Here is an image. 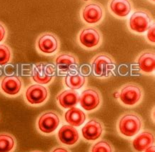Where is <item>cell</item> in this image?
Instances as JSON below:
<instances>
[{
  "mask_svg": "<svg viewBox=\"0 0 155 152\" xmlns=\"http://www.w3.org/2000/svg\"><path fill=\"white\" fill-rule=\"evenodd\" d=\"M87 83V78L80 74H70L64 79V84L69 89H80Z\"/></svg>",
  "mask_w": 155,
  "mask_h": 152,
  "instance_id": "cell-21",
  "label": "cell"
},
{
  "mask_svg": "<svg viewBox=\"0 0 155 152\" xmlns=\"http://www.w3.org/2000/svg\"><path fill=\"white\" fill-rule=\"evenodd\" d=\"M136 64L143 74L151 75L155 70V54L152 49L143 51L136 59Z\"/></svg>",
  "mask_w": 155,
  "mask_h": 152,
  "instance_id": "cell-15",
  "label": "cell"
},
{
  "mask_svg": "<svg viewBox=\"0 0 155 152\" xmlns=\"http://www.w3.org/2000/svg\"><path fill=\"white\" fill-rule=\"evenodd\" d=\"M77 41L85 50H95L102 44L103 37L99 29L94 26L83 27L77 36Z\"/></svg>",
  "mask_w": 155,
  "mask_h": 152,
  "instance_id": "cell-5",
  "label": "cell"
},
{
  "mask_svg": "<svg viewBox=\"0 0 155 152\" xmlns=\"http://www.w3.org/2000/svg\"><path fill=\"white\" fill-rule=\"evenodd\" d=\"M24 96L27 104L32 106H38L46 103L49 97V92L46 86L34 84L27 86Z\"/></svg>",
  "mask_w": 155,
  "mask_h": 152,
  "instance_id": "cell-9",
  "label": "cell"
},
{
  "mask_svg": "<svg viewBox=\"0 0 155 152\" xmlns=\"http://www.w3.org/2000/svg\"><path fill=\"white\" fill-rule=\"evenodd\" d=\"M153 23L154 19L150 11L147 9H139L130 16L127 26L132 33L142 34L148 30Z\"/></svg>",
  "mask_w": 155,
  "mask_h": 152,
  "instance_id": "cell-4",
  "label": "cell"
},
{
  "mask_svg": "<svg viewBox=\"0 0 155 152\" xmlns=\"http://www.w3.org/2000/svg\"><path fill=\"white\" fill-rule=\"evenodd\" d=\"M82 1H84V2H90L91 0H82Z\"/></svg>",
  "mask_w": 155,
  "mask_h": 152,
  "instance_id": "cell-30",
  "label": "cell"
},
{
  "mask_svg": "<svg viewBox=\"0 0 155 152\" xmlns=\"http://www.w3.org/2000/svg\"><path fill=\"white\" fill-rule=\"evenodd\" d=\"M150 1L151 2H152V4H154V2H155V0H150Z\"/></svg>",
  "mask_w": 155,
  "mask_h": 152,
  "instance_id": "cell-29",
  "label": "cell"
},
{
  "mask_svg": "<svg viewBox=\"0 0 155 152\" xmlns=\"http://www.w3.org/2000/svg\"><path fill=\"white\" fill-rule=\"evenodd\" d=\"M56 70L51 64L38 63L33 66L31 77L35 82L41 85H47L53 82Z\"/></svg>",
  "mask_w": 155,
  "mask_h": 152,
  "instance_id": "cell-11",
  "label": "cell"
},
{
  "mask_svg": "<svg viewBox=\"0 0 155 152\" xmlns=\"http://www.w3.org/2000/svg\"><path fill=\"white\" fill-rule=\"evenodd\" d=\"M0 87L3 94L14 97L20 94L23 87V82L19 76H6L2 79Z\"/></svg>",
  "mask_w": 155,
  "mask_h": 152,
  "instance_id": "cell-14",
  "label": "cell"
},
{
  "mask_svg": "<svg viewBox=\"0 0 155 152\" xmlns=\"http://www.w3.org/2000/svg\"><path fill=\"white\" fill-rule=\"evenodd\" d=\"M60 47L59 38L54 34L45 32L39 35L36 41L37 52L44 55H52L59 51Z\"/></svg>",
  "mask_w": 155,
  "mask_h": 152,
  "instance_id": "cell-10",
  "label": "cell"
},
{
  "mask_svg": "<svg viewBox=\"0 0 155 152\" xmlns=\"http://www.w3.org/2000/svg\"><path fill=\"white\" fill-rule=\"evenodd\" d=\"M108 9L111 15L118 19H124L133 10L132 0H109Z\"/></svg>",
  "mask_w": 155,
  "mask_h": 152,
  "instance_id": "cell-16",
  "label": "cell"
},
{
  "mask_svg": "<svg viewBox=\"0 0 155 152\" xmlns=\"http://www.w3.org/2000/svg\"><path fill=\"white\" fill-rule=\"evenodd\" d=\"M91 65L95 77L105 79L110 77L116 69V61L107 53H99L92 59Z\"/></svg>",
  "mask_w": 155,
  "mask_h": 152,
  "instance_id": "cell-3",
  "label": "cell"
},
{
  "mask_svg": "<svg viewBox=\"0 0 155 152\" xmlns=\"http://www.w3.org/2000/svg\"><path fill=\"white\" fill-rule=\"evenodd\" d=\"M87 115L84 111L77 107L69 108L64 114V120L69 125L79 127L84 124Z\"/></svg>",
  "mask_w": 155,
  "mask_h": 152,
  "instance_id": "cell-20",
  "label": "cell"
},
{
  "mask_svg": "<svg viewBox=\"0 0 155 152\" xmlns=\"http://www.w3.org/2000/svg\"><path fill=\"white\" fill-rule=\"evenodd\" d=\"M54 64L59 72L67 73L78 66L79 59L72 53H59L54 58Z\"/></svg>",
  "mask_w": 155,
  "mask_h": 152,
  "instance_id": "cell-17",
  "label": "cell"
},
{
  "mask_svg": "<svg viewBox=\"0 0 155 152\" xmlns=\"http://www.w3.org/2000/svg\"><path fill=\"white\" fill-rule=\"evenodd\" d=\"M154 29H155V27H154V22L152 25H151V27L149 28L148 30L146 31L147 40L149 43H150V44L152 45H154L155 44Z\"/></svg>",
  "mask_w": 155,
  "mask_h": 152,
  "instance_id": "cell-25",
  "label": "cell"
},
{
  "mask_svg": "<svg viewBox=\"0 0 155 152\" xmlns=\"http://www.w3.org/2000/svg\"><path fill=\"white\" fill-rule=\"evenodd\" d=\"M12 59V52L7 44H0V66L7 64Z\"/></svg>",
  "mask_w": 155,
  "mask_h": 152,
  "instance_id": "cell-24",
  "label": "cell"
},
{
  "mask_svg": "<svg viewBox=\"0 0 155 152\" xmlns=\"http://www.w3.org/2000/svg\"><path fill=\"white\" fill-rule=\"evenodd\" d=\"M144 152H155V149H154V146H151L149 148H147L145 151H144Z\"/></svg>",
  "mask_w": 155,
  "mask_h": 152,
  "instance_id": "cell-28",
  "label": "cell"
},
{
  "mask_svg": "<svg viewBox=\"0 0 155 152\" xmlns=\"http://www.w3.org/2000/svg\"><path fill=\"white\" fill-rule=\"evenodd\" d=\"M104 125L103 122L97 118L89 119L81 128L82 138L87 142H94L104 134Z\"/></svg>",
  "mask_w": 155,
  "mask_h": 152,
  "instance_id": "cell-12",
  "label": "cell"
},
{
  "mask_svg": "<svg viewBox=\"0 0 155 152\" xmlns=\"http://www.w3.org/2000/svg\"><path fill=\"white\" fill-rule=\"evenodd\" d=\"M89 152H114V149L109 141L102 139L91 147Z\"/></svg>",
  "mask_w": 155,
  "mask_h": 152,
  "instance_id": "cell-23",
  "label": "cell"
},
{
  "mask_svg": "<svg viewBox=\"0 0 155 152\" xmlns=\"http://www.w3.org/2000/svg\"><path fill=\"white\" fill-rule=\"evenodd\" d=\"M31 152H42V151H33Z\"/></svg>",
  "mask_w": 155,
  "mask_h": 152,
  "instance_id": "cell-31",
  "label": "cell"
},
{
  "mask_svg": "<svg viewBox=\"0 0 155 152\" xmlns=\"http://www.w3.org/2000/svg\"><path fill=\"white\" fill-rule=\"evenodd\" d=\"M79 94L75 90H63L57 96V102L62 109H69L79 103Z\"/></svg>",
  "mask_w": 155,
  "mask_h": 152,
  "instance_id": "cell-19",
  "label": "cell"
},
{
  "mask_svg": "<svg viewBox=\"0 0 155 152\" xmlns=\"http://www.w3.org/2000/svg\"><path fill=\"white\" fill-rule=\"evenodd\" d=\"M57 138L61 145L72 147L79 143L80 136L76 128L69 124H65L59 129Z\"/></svg>",
  "mask_w": 155,
  "mask_h": 152,
  "instance_id": "cell-13",
  "label": "cell"
},
{
  "mask_svg": "<svg viewBox=\"0 0 155 152\" xmlns=\"http://www.w3.org/2000/svg\"><path fill=\"white\" fill-rule=\"evenodd\" d=\"M144 122L140 115L129 112L123 114L117 122V130L121 137L130 139L140 133Z\"/></svg>",
  "mask_w": 155,
  "mask_h": 152,
  "instance_id": "cell-1",
  "label": "cell"
},
{
  "mask_svg": "<svg viewBox=\"0 0 155 152\" xmlns=\"http://www.w3.org/2000/svg\"><path fill=\"white\" fill-rule=\"evenodd\" d=\"M79 103L86 112H94L102 106V94L97 89L88 87L81 92L79 97Z\"/></svg>",
  "mask_w": 155,
  "mask_h": 152,
  "instance_id": "cell-8",
  "label": "cell"
},
{
  "mask_svg": "<svg viewBox=\"0 0 155 152\" xmlns=\"http://www.w3.org/2000/svg\"><path fill=\"white\" fill-rule=\"evenodd\" d=\"M17 147V141L12 134L0 133V152H14Z\"/></svg>",
  "mask_w": 155,
  "mask_h": 152,
  "instance_id": "cell-22",
  "label": "cell"
},
{
  "mask_svg": "<svg viewBox=\"0 0 155 152\" xmlns=\"http://www.w3.org/2000/svg\"><path fill=\"white\" fill-rule=\"evenodd\" d=\"M7 33V31L6 27L4 26V24L0 22V42H2L6 38Z\"/></svg>",
  "mask_w": 155,
  "mask_h": 152,
  "instance_id": "cell-26",
  "label": "cell"
},
{
  "mask_svg": "<svg viewBox=\"0 0 155 152\" xmlns=\"http://www.w3.org/2000/svg\"><path fill=\"white\" fill-rule=\"evenodd\" d=\"M50 152H71L70 150L64 147H56L51 150Z\"/></svg>",
  "mask_w": 155,
  "mask_h": 152,
  "instance_id": "cell-27",
  "label": "cell"
},
{
  "mask_svg": "<svg viewBox=\"0 0 155 152\" xmlns=\"http://www.w3.org/2000/svg\"><path fill=\"white\" fill-rule=\"evenodd\" d=\"M80 17L83 22L94 26L100 24L104 19L105 9L102 4L90 1L81 7Z\"/></svg>",
  "mask_w": 155,
  "mask_h": 152,
  "instance_id": "cell-6",
  "label": "cell"
},
{
  "mask_svg": "<svg viewBox=\"0 0 155 152\" xmlns=\"http://www.w3.org/2000/svg\"><path fill=\"white\" fill-rule=\"evenodd\" d=\"M61 123V117L54 111H47L39 116L36 121L37 131L42 135L49 136L57 129Z\"/></svg>",
  "mask_w": 155,
  "mask_h": 152,
  "instance_id": "cell-7",
  "label": "cell"
},
{
  "mask_svg": "<svg viewBox=\"0 0 155 152\" xmlns=\"http://www.w3.org/2000/svg\"><path fill=\"white\" fill-rule=\"evenodd\" d=\"M137 135L132 142L133 149L136 152H144L147 148L154 144V136L151 131L145 130Z\"/></svg>",
  "mask_w": 155,
  "mask_h": 152,
  "instance_id": "cell-18",
  "label": "cell"
},
{
  "mask_svg": "<svg viewBox=\"0 0 155 152\" xmlns=\"http://www.w3.org/2000/svg\"><path fill=\"white\" fill-rule=\"evenodd\" d=\"M117 99L125 107H135L144 99V89L140 85L134 82L127 83L117 92Z\"/></svg>",
  "mask_w": 155,
  "mask_h": 152,
  "instance_id": "cell-2",
  "label": "cell"
}]
</instances>
